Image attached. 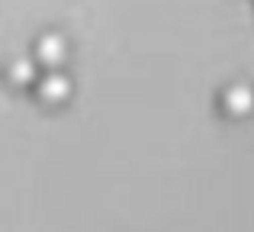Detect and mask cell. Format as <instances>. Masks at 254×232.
<instances>
[{"mask_svg": "<svg viewBox=\"0 0 254 232\" xmlns=\"http://www.w3.org/2000/svg\"><path fill=\"white\" fill-rule=\"evenodd\" d=\"M36 94L42 97L45 103H52V107H58V103H64L71 97V90H74V84H71V77L64 75L62 68H45V75L36 77Z\"/></svg>", "mask_w": 254, "mask_h": 232, "instance_id": "6da1fadb", "label": "cell"}, {"mask_svg": "<svg viewBox=\"0 0 254 232\" xmlns=\"http://www.w3.org/2000/svg\"><path fill=\"white\" fill-rule=\"evenodd\" d=\"M222 110L229 116H248L254 110V87L251 84H242V81L229 84L222 90Z\"/></svg>", "mask_w": 254, "mask_h": 232, "instance_id": "3957f363", "label": "cell"}, {"mask_svg": "<svg viewBox=\"0 0 254 232\" xmlns=\"http://www.w3.org/2000/svg\"><path fill=\"white\" fill-rule=\"evenodd\" d=\"M68 52H71V45L62 32H42L36 39V55L32 58L39 65H45V68H62L68 62Z\"/></svg>", "mask_w": 254, "mask_h": 232, "instance_id": "7a4b0ae2", "label": "cell"}, {"mask_svg": "<svg viewBox=\"0 0 254 232\" xmlns=\"http://www.w3.org/2000/svg\"><path fill=\"white\" fill-rule=\"evenodd\" d=\"M39 77V62L32 55H16L6 62V81L10 87H32Z\"/></svg>", "mask_w": 254, "mask_h": 232, "instance_id": "277c9868", "label": "cell"}]
</instances>
